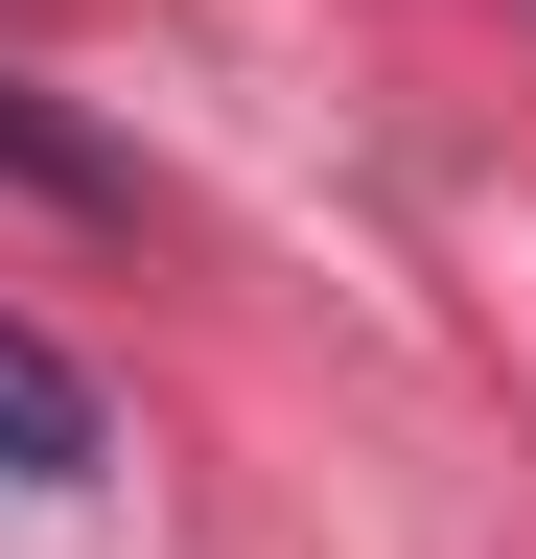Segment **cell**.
<instances>
[{"mask_svg":"<svg viewBox=\"0 0 536 559\" xmlns=\"http://www.w3.org/2000/svg\"><path fill=\"white\" fill-rule=\"evenodd\" d=\"M0 489H94V373L47 326H0Z\"/></svg>","mask_w":536,"mask_h":559,"instance_id":"6da1fadb","label":"cell"},{"mask_svg":"<svg viewBox=\"0 0 536 559\" xmlns=\"http://www.w3.org/2000/svg\"><path fill=\"white\" fill-rule=\"evenodd\" d=\"M0 164H24V187H47V210H94V187H117V164H94V140H47V117H24V94H0Z\"/></svg>","mask_w":536,"mask_h":559,"instance_id":"7a4b0ae2","label":"cell"}]
</instances>
